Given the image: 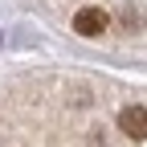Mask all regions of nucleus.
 <instances>
[{"mask_svg":"<svg viewBox=\"0 0 147 147\" xmlns=\"http://www.w3.org/2000/svg\"><path fill=\"white\" fill-rule=\"evenodd\" d=\"M106 25H110V16L102 8H94V4L74 12V33L78 37H98V33H106Z\"/></svg>","mask_w":147,"mask_h":147,"instance_id":"1","label":"nucleus"},{"mask_svg":"<svg viewBox=\"0 0 147 147\" xmlns=\"http://www.w3.org/2000/svg\"><path fill=\"white\" fill-rule=\"evenodd\" d=\"M119 131H123L127 139H147V106H123Z\"/></svg>","mask_w":147,"mask_h":147,"instance_id":"2","label":"nucleus"},{"mask_svg":"<svg viewBox=\"0 0 147 147\" xmlns=\"http://www.w3.org/2000/svg\"><path fill=\"white\" fill-rule=\"evenodd\" d=\"M119 16H123V25L131 29V33H139V25H143V16H139V8H123Z\"/></svg>","mask_w":147,"mask_h":147,"instance_id":"3","label":"nucleus"}]
</instances>
